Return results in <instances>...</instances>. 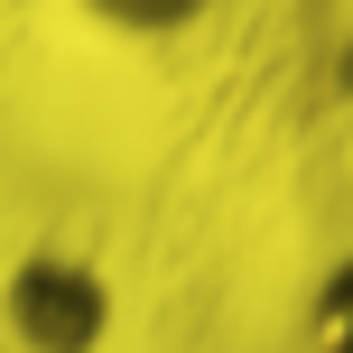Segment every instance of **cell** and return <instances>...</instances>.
Here are the masks:
<instances>
[{
  "mask_svg": "<svg viewBox=\"0 0 353 353\" xmlns=\"http://www.w3.org/2000/svg\"><path fill=\"white\" fill-rule=\"evenodd\" d=\"M121 10H140V19H149V10H176V0H121Z\"/></svg>",
  "mask_w": 353,
  "mask_h": 353,
  "instance_id": "1",
  "label": "cell"
}]
</instances>
